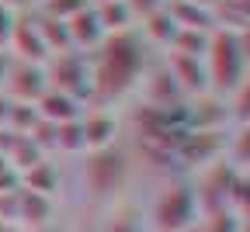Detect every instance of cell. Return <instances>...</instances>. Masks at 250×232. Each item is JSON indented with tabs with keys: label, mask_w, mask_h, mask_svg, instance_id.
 I'll list each match as a JSON object with an SVG mask.
<instances>
[{
	"label": "cell",
	"mask_w": 250,
	"mask_h": 232,
	"mask_svg": "<svg viewBox=\"0 0 250 232\" xmlns=\"http://www.w3.org/2000/svg\"><path fill=\"white\" fill-rule=\"evenodd\" d=\"M125 170H129V159L122 153H115L111 146L104 149H90V163H87V184L94 197H108L122 187Z\"/></svg>",
	"instance_id": "4"
},
{
	"label": "cell",
	"mask_w": 250,
	"mask_h": 232,
	"mask_svg": "<svg viewBox=\"0 0 250 232\" xmlns=\"http://www.w3.org/2000/svg\"><path fill=\"white\" fill-rule=\"evenodd\" d=\"M205 59H208V87L215 90H236L243 83V70H247V56H243V42L240 35H226L215 31L212 42L205 45Z\"/></svg>",
	"instance_id": "2"
},
{
	"label": "cell",
	"mask_w": 250,
	"mask_h": 232,
	"mask_svg": "<svg viewBox=\"0 0 250 232\" xmlns=\"http://www.w3.org/2000/svg\"><path fill=\"white\" fill-rule=\"evenodd\" d=\"M14 11H7V7H0V49H4L7 42H11V31H14Z\"/></svg>",
	"instance_id": "7"
},
{
	"label": "cell",
	"mask_w": 250,
	"mask_h": 232,
	"mask_svg": "<svg viewBox=\"0 0 250 232\" xmlns=\"http://www.w3.org/2000/svg\"><path fill=\"white\" fill-rule=\"evenodd\" d=\"M7 66H11V52L0 49V90H4V77H7Z\"/></svg>",
	"instance_id": "8"
},
{
	"label": "cell",
	"mask_w": 250,
	"mask_h": 232,
	"mask_svg": "<svg viewBox=\"0 0 250 232\" xmlns=\"http://www.w3.org/2000/svg\"><path fill=\"white\" fill-rule=\"evenodd\" d=\"M101 232H143V212L136 208H115Z\"/></svg>",
	"instance_id": "5"
},
{
	"label": "cell",
	"mask_w": 250,
	"mask_h": 232,
	"mask_svg": "<svg viewBox=\"0 0 250 232\" xmlns=\"http://www.w3.org/2000/svg\"><path fill=\"white\" fill-rule=\"evenodd\" d=\"M198 218V197L188 184H167L149 208V222L156 232H184Z\"/></svg>",
	"instance_id": "3"
},
{
	"label": "cell",
	"mask_w": 250,
	"mask_h": 232,
	"mask_svg": "<svg viewBox=\"0 0 250 232\" xmlns=\"http://www.w3.org/2000/svg\"><path fill=\"white\" fill-rule=\"evenodd\" d=\"M0 7H7V11H21V7H28V0H0Z\"/></svg>",
	"instance_id": "9"
},
{
	"label": "cell",
	"mask_w": 250,
	"mask_h": 232,
	"mask_svg": "<svg viewBox=\"0 0 250 232\" xmlns=\"http://www.w3.org/2000/svg\"><path fill=\"white\" fill-rule=\"evenodd\" d=\"M233 159H240L243 167H250V121L243 128V135H236V142H233Z\"/></svg>",
	"instance_id": "6"
},
{
	"label": "cell",
	"mask_w": 250,
	"mask_h": 232,
	"mask_svg": "<svg viewBox=\"0 0 250 232\" xmlns=\"http://www.w3.org/2000/svg\"><path fill=\"white\" fill-rule=\"evenodd\" d=\"M143 66V39H136L132 31H122V35H108L101 42V59L90 70V94L101 97H115L125 94Z\"/></svg>",
	"instance_id": "1"
}]
</instances>
